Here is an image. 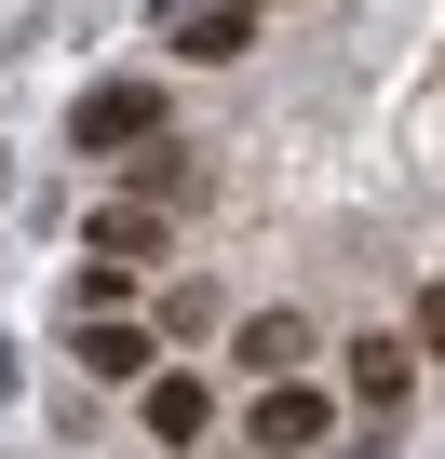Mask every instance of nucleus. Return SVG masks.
<instances>
[{
    "instance_id": "nucleus-1",
    "label": "nucleus",
    "mask_w": 445,
    "mask_h": 459,
    "mask_svg": "<svg viewBox=\"0 0 445 459\" xmlns=\"http://www.w3.org/2000/svg\"><path fill=\"white\" fill-rule=\"evenodd\" d=\"M244 446H257V459H324V446H338V392H311V378L284 365V378L244 405Z\"/></svg>"
},
{
    "instance_id": "nucleus-2",
    "label": "nucleus",
    "mask_w": 445,
    "mask_h": 459,
    "mask_svg": "<svg viewBox=\"0 0 445 459\" xmlns=\"http://www.w3.org/2000/svg\"><path fill=\"white\" fill-rule=\"evenodd\" d=\"M162 135V82H95L81 108H68V149L81 162H122V149H149Z\"/></svg>"
},
{
    "instance_id": "nucleus-3",
    "label": "nucleus",
    "mask_w": 445,
    "mask_h": 459,
    "mask_svg": "<svg viewBox=\"0 0 445 459\" xmlns=\"http://www.w3.org/2000/svg\"><path fill=\"white\" fill-rule=\"evenodd\" d=\"M162 41H175L189 68H244V41H257V0H162Z\"/></svg>"
},
{
    "instance_id": "nucleus-4",
    "label": "nucleus",
    "mask_w": 445,
    "mask_h": 459,
    "mask_svg": "<svg viewBox=\"0 0 445 459\" xmlns=\"http://www.w3.org/2000/svg\"><path fill=\"white\" fill-rule=\"evenodd\" d=\"M338 392H351V405H405V392H418V338H405V325H364L351 365H338Z\"/></svg>"
},
{
    "instance_id": "nucleus-5",
    "label": "nucleus",
    "mask_w": 445,
    "mask_h": 459,
    "mask_svg": "<svg viewBox=\"0 0 445 459\" xmlns=\"http://www.w3.org/2000/svg\"><path fill=\"white\" fill-rule=\"evenodd\" d=\"M81 257H108V271L162 257V203H135V189H122V203H95V216H81Z\"/></svg>"
},
{
    "instance_id": "nucleus-6",
    "label": "nucleus",
    "mask_w": 445,
    "mask_h": 459,
    "mask_svg": "<svg viewBox=\"0 0 445 459\" xmlns=\"http://www.w3.org/2000/svg\"><path fill=\"white\" fill-rule=\"evenodd\" d=\"M122 189H135V203H162V216H175V203H202V162L175 149V122H162L149 149H122Z\"/></svg>"
},
{
    "instance_id": "nucleus-7",
    "label": "nucleus",
    "mask_w": 445,
    "mask_h": 459,
    "mask_svg": "<svg viewBox=\"0 0 445 459\" xmlns=\"http://www.w3.org/2000/svg\"><path fill=\"white\" fill-rule=\"evenodd\" d=\"M68 338H81V378H149V365H162V351H149V325H135V311H81V325H68Z\"/></svg>"
},
{
    "instance_id": "nucleus-8",
    "label": "nucleus",
    "mask_w": 445,
    "mask_h": 459,
    "mask_svg": "<svg viewBox=\"0 0 445 459\" xmlns=\"http://www.w3.org/2000/svg\"><path fill=\"white\" fill-rule=\"evenodd\" d=\"M135 392H149V446H202V432H216V392H202V378H162V365H149Z\"/></svg>"
},
{
    "instance_id": "nucleus-9",
    "label": "nucleus",
    "mask_w": 445,
    "mask_h": 459,
    "mask_svg": "<svg viewBox=\"0 0 445 459\" xmlns=\"http://www.w3.org/2000/svg\"><path fill=\"white\" fill-rule=\"evenodd\" d=\"M244 365H257V378L311 365V311H257V325H244Z\"/></svg>"
},
{
    "instance_id": "nucleus-10",
    "label": "nucleus",
    "mask_w": 445,
    "mask_h": 459,
    "mask_svg": "<svg viewBox=\"0 0 445 459\" xmlns=\"http://www.w3.org/2000/svg\"><path fill=\"white\" fill-rule=\"evenodd\" d=\"M405 338H418V365H445V284L418 298V325H405Z\"/></svg>"
},
{
    "instance_id": "nucleus-11",
    "label": "nucleus",
    "mask_w": 445,
    "mask_h": 459,
    "mask_svg": "<svg viewBox=\"0 0 445 459\" xmlns=\"http://www.w3.org/2000/svg\"><path fill=\"white\" fill-rule=\"evenodd\" d=\"M257 14H270V0H257Z\"/></svg>"
}]
</instances>
